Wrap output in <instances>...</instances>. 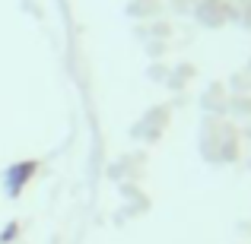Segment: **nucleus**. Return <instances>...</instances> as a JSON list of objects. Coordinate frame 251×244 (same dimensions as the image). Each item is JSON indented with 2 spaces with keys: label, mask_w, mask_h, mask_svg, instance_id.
<instances>
[{
  "label": "nucleus",
  "mask_w": 251,
  "mask_h": 244,
  "mask_svg": "<svg viewBox=\"0 0 251 244\" xmlns=\"http://www.w3.org/2000/svg\"><path fill=\"white\" fill-rule=\"evenodd\" d=\"M35 168H38L35 162H16V165H10V168H6V175H3L6 194H10V197H19V190L29 184V177L35 175Z\"/></svg>",
  "instance_id": "nucleus-6"
},
{
  "label": "nucleus",
  "mask_w": 251,
  "mask_h": 244,
  "mask_svg": "<svg viewBox=\"0 0 251 244\" xmlns=\"http://www.w3.org/2000/svg\"><path fill=\"white\" fill-rule=\"evenodd\" d=\"M159 6H162V0H134V3H130V16L147 22V19L159 16Z\"/></svg>",
  "instance_id": "nucleus-10"
},
{
  "label": "nucleus",
  "mask_w": 251,
  "mask_h": 244,
  "mask_svg": "<svg viewBox=\"0 0 251 244\" xmlns=\"http://www.w3.org/2000/svg\"><path fill=\"white\" fill-rule=\"evenodd\" d=\"M191 10L201 19V25H207V29H220V25L229 22V3L226 0H197V3H191Z\"/></svg>",
  "instance_id": "nucleus-4"
},
{
  "label": "nucleus",
  "mask_w": 251,
  "mask_h": 244,
  "mask_svg": "<svg viewBox=\"0 0 251 244\" xmlns=\"http://www.w3.org/2000/svg\"><path fill=\"white\" fill-rule=\"evenodd\" d=\"M137 35H140L147 44H153V42H169L172 29L162 22V19H147V25H140V29H137Z\"/></svg>",
  "instance_id": "nucleus-9"
},
{
  "label": "nucleus",
  "mask_w": 251,
  "mask_h": 244,
  "mask_svg": "<svg viewBox=\"0 0 251 244\" xmlns=\"http://www.w3.org/2000/svg\"><path fill=\"white\" fill-rule=\"evenodd\" d=\"M166 73H169V64H162V61H153V67H150V80H156V83H166Z\"/></svg>",
  "instance_id": "nucleus-12"
},
{
  "label": "nucleus",
  "mask_w": 251,
  "mask_h": 244,
  "mask_svg": "<svg viewBox=\"0 0 251 244\" xmlns=\"http://www.w3.org/2000/svg\"><path fill=\"white\" fill-rule=\"evenodd\" d=\"M169 121H172V105H153L137 117V124L130 127V136L143 143H159L162 133L169 130Z\"/></svg>",
  "instance_id": "nucleus-2"
},
{
  "label": "nucleus",
  "mask_w": 251,
  "mask_h": 244,
  "mask_svg": "<svg viewBox=\"0 0 251 244\" xmlns=\"http://www.w3.org/2000/svg\"><path fill=\"white\" fill-rule=\"evenodd\" d=\"M121 194L127 197V206H124L121 219H137L140 213H147V209H150V197L143 194L137 184H121Z\"/></svg>",
  "instance_id": "nucleus-7"
},
{
  "label": "nucleus",
  "mask_w": 251,
  "mask_h": 244,
  "mask_svg": "<svg viewBox=\"0 0 251 244\" xmlns=\"http://www.w3.org/2000/svg\"><path fill=\"white\" fill-rule=\"evenodd\" d=\"M194 73H197V67L194 64H175V67H169V73H166V86L172 92H184L188 89V83L194 80Z\"/></svg>",
  "instance_id": "nucleus-8"
},
{
  "label": "nucleus",
  "mask_w": 251,
  "mask_h": 244,
  "mask_svg": "<svg viewBox=\"0 0 251 244\" xmlns=\"http://www.w3.org/2000/svg\"><path fill=\"white\" fill-rule=\"evenodd\" d=\"M248 67H251V64H248Z\"/></svg>",
  "instance_id": "nucleus-13"
},
{
  "label": "nucleus",
  "mask_w": 251,
  "mask_h": 244,
  "mask_svg": "<svg viewBox=\"0 0 251 244\" xmlns=\"http://www.w3.org/2000/svg\"><path fill=\"white\" fill-rule=\"evenodd\" d=\"M229 98H232V92H229L226 83H210L201 95L203 114L207 117H229Z\"/></svg>",
  "instance_id": "nucleus-3"
},
{
  "label": "nucleus",
  "mask_w": 251,
  "mask_h": 244,
  "mask_svg": "<svg viewBox=\"0 0 251 244\" xmlns=\"http://www.w3.org/2000/svg\"><path fill=\"white\" fill-rule=\"evenodd\" d=\"M197 143L203 162L210 165H232L242 159V133L229 117H203Z\"/></svg>",
  "instance_id": "nucleus-1"
},
{
  "label": "nucleus",
  "mask_w": 251,
  "mask_h": 244,
  "mask_svg": "<svg viewBox=\"0 0 251 244\" xmlns=\"http://www.w3.org/2000/svg\"><path fill=\"white\" fill-rule=\"evenodd\" d=\"M143 168H147V155L143 153H124L121 159L111 165V177H115L118 184H137V177L143 175Z\"/></svg>",
  "instance_id": "nucleus-5"
},
{
  "label": "nucleus",
  "mask_w": 251,
  "mask_h": 244,
  "mask_svg": "<svg viewBox=\"0 0 251 244\" xmlns=\"http://www.w3.org/2000/svg\"><path fill=\"white\" fill-rule=\"evenodd\" d=\"M229 89H232V95H251V67L239 70V73L229 80Z\"/></svg>",
  "instance_id": "nucleus-11"
}]
</instances>
